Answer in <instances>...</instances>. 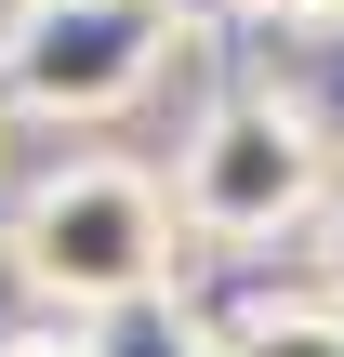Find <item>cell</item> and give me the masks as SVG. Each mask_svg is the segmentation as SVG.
I'll list each match as a JSON object with an SVG mask.
<instances>
[{
  "label": "cell",
  "instance_id": "cell-1",
  "mask_svg": "<svg viewBox=\"0 0 344 357\" xmlns=\"http://www.w3.org/2000/svg\"><path fill=\"white\" fill-rule=\"evenodd\" d=\"M0 252H13V291H27V305L93 318V305H119V291L172 278L186 212H172V185H159V172H133V159H66V172H40V185L13 199Z\"/></svg>",
  "mask_w": 344,
  "mask_h": 357
},
{
  "label": "cell",
  "instance_id": "cell-2",
  "mask_svg": "<svg viewBox=\"0 0 344 357\" xmlns=\"http://www.w3.org/2000/svg\"><path fill=\"white\" fill-rule=\"evenodd\" d=\"M331 199V146L318 119L278 93V79H225L199 106V132L172 146V212L186 238H225V252H265V238H305Z\"/></svg>",
  "mask_w": 344,
  "mask_h": 357
},
{
  "label": "cell",
  "instance_id": "cell-3",
  "mask_svg": "<svg viewBox=\"0 0 344 357\" xmlns=\"http://www.w3.org/2000/svg\"><path fill=\"white\" fill-rule=\"evenodd\" d=\"M186 40H199L186 0H13L0 119H119Z\"/></svg>",
  "mask_w": 344,
  "mask_h": 357
},
{
  "label": "cell",
  "instance_id": "cell-4",
  "mask_svg": "<svg viewBox=\"0 0 344 357\" xmlns=\"http://www.w3.org/2000/svg\"><path fill=\"white\" fill-rule=\"evenodd\" d=\"M80 357H212V318L172 278H146V291H119V305L80 318Z\"/></svg>",
  "mask_w": 344,
  "mask_h": 357
},
{
  "label": "cell",
  "instance_id": "cell-5",
  "mask_svg": "<svg viewBox=\"0 0 344 357\" xmlns=\"http://www.w3.org/2000/svg\"><path fill=\"white\" fill-rule=\"evenodd\" d=\"M265 79L318 119V146H331L344 172V13H305V26H265Z\"/></svg>",
  "mask_w": 344,
  "mask_h": 357
},
{
  "label": "cell",
  "instance_id": "cell-6",
  "mask_svg": "<svg viewBox=\"0 0 344 357\" xmlns=\"http://www.w3.org/2000/svg\"><path fill=\"white\" fill-rule=\"evenodd\" d=\"M212 357H344V305H331V291L239 305V318H212Z\"/></svg>",
  "mask_w": 344,
  "mask_h": 357
},
{
  "label": "cell",
  "instance_id": "cell-7",
  "mask_svg": "<svg viewBox=\"0 0 344 357\" xmlns=\"http://www.w3.org/2000/svg\"><path fill=\"white\" fill-rule=\"evenodd\" d=\"M186 13H199V26H212V13H225V26H305V13H344V0H186Z\"/></svg>",
  "mask_w": 344,
  "mask_h": 357
},
{
  "label": "cell",
  "instance_id": "cell-8",
  "mask_svg": "<svg viewBox=\"0 0 344 357\" xmlns=\"http://www.w3.org/2000/svg\"><path fill=\"white\" fill-rule=\"evenodd\" d=\"M305 252H318V291H331V305H344V185H331V199H318V225H305Z\"/></svg>",
  "mask_w": 344,
  "mask_h": 357
},
{
  "label": "cell",
  "instance_id": "cell-9",
  "mask_svg": "<svg viewBox=\"0 0 344 357\" xmlns=\"http://www.w3.org/2000/svg\"><path fill=\"white\" fill-rule=\"evenodd\" d=\"M0 357H80V318H53V305H40V331H0Z\"/></svg>",
  "mask_w": 344,
  "mask_h": 357
}]
</instances>
